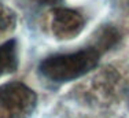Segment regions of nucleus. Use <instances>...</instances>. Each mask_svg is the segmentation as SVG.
<instances>
[{
  "mask_svg": "<svg viewBox=\"0 0 129 118\" xmlns=\"http://www.w3.org/2000/svg\"><path fill=\"white\" fill-rule=\"evenodd\" d=\"M119 39H121V35H119L118 29L115 26H113V25H103L92 36L91 47H93L100 54H103V52L111 49L114 45H117Z\"/></svg>",
  "mask_w": 129,
  "mask_h": 118,
  "instance_id": "20e7f679",
  "label": "nucleus"
},
{
  "mask_svg": "<svg viewBox=\"0 0 129 118\" xmlns=\"http://www.w3.org/2000/svg\"><path fill=\"white\" fill-rule=\"evenodd\" d=\"M4 74H7V70H6L4 65H3V61H2V58H0V77L4 76Z\"/></svg>",
  "mask_w": 129,
  "mask_h": 118,
  "instance_id": "423d86ee",
  "label": "nucleus"
},
{
  "mask_svg": "<svg viewBox=\"0 0 129 118\" xmlns=\"http://www.w3.org/2000/svg\"><path fill=\"white\" fill-rule=\"evenodd\" d=\"M85 27V18L77 10L56 7L51 14V30L58 40H73Z\"/></svg>",
  "mask_w": 129,
  "mask_h": 118,
  "instance_id": "7ed1b4c3",
  "label": "nucleus"
},
{
  "mask_svg": "<svg viewBox=\"0 0 129 118\" xmlns=\"http://www.w3.org/2000/svg\"><path fill=\"white\" fill-rule=\"evenodd\" d=\"M40 2L47 3V4H56V3H59L60 0H40Z\"/></svg>",
  "mask_w": 129,
  "mask_h": 118,
  "instance_id": "0eeeda50",
  "label": "nucleus"
},
{
  "mask_svg": "<svg viewBox=\"0 0 129 118\" xmlns=\"http://www.w3.org/2000/svg\"><path fill=\"white\" fill-rule=\"evenodd\" d=\"M17 26V14L13 8L0 3V35L13 32Z\"/></svg>",
  "mask_w": 129,
  "mask_h": 118,
  "instance_id": "39448f33",
  "label": "nucleus"
},
{
  "mask_svg": "<svg viewBox=\"0 0 129 118\" xmlns=\"http://www.w3.org/2000/svg\"><path fill=\"white\" fill-rule=\"evenodd\" d=\"M102 56L93 47L82 48L76 52L55 54L43 59L39 65L40 74L54 82H70L93 70Z\"/></svg>",
  "mask_w": 129,
  "mask_h": 118,
  "instance_id": "f257e3e1",
  "label": "nucleus"
},
{
  "mask_svg": "<svg viewBox=\"0 0 129 118\" xmlns=\"http://www.w3.org/2000/svg\"><path fill=\"white\" fill-rule=\"evenodd\" d=\"M37 106V95L21 81L0 85V118H32Z\"/></svg>",
  "mask_w": 129,
  "mask_h": 118,
  "instance_id": "f03ea898",
  "label": "nucleus"
}]
</instances>
